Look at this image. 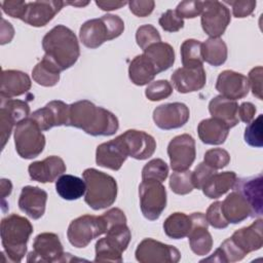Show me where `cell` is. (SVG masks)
<instances>
[{"instance_id": "cell-12", "label": "cell", "mask_w": 263, "mask_h": 263, "mask_svg": "<svg viewBox=\"0 0 263 263\" xmlns=\"http://www.w3.org/2000/svg\"><path fill=\"white\" fill-rule=\"evenodd\" d=\"M171 167L175 172L187 171L195 160V141L188 134L179 135L171 140L167 146Z\"/></svg>"}, {"instance_id": "cell-48", "label": "cell", "mask_w": 263, "mask_h": 263, "mask_svg": "<svg viewBox=\"0 0 263 263\" xmlns=\"http://www.w3.org/2000/svg\"><path fill=\"white\" fill-rule=\"evenodd\" d=\"M160 27L166 32H178L184 27V21L178 16L175 10L167 9L158 20Z\"/></svg>"}, {"instance_id": "cell-56", "label": "cell", "mask_w": 263, "mask_h": 263, "mask_svg": "<svg viewBox=\"0 0 263 263\" xmlns=\"http://www.w3.org/2000/svg\"><path fill=\"white\" fill-rule=\"evenodd\" d=\"M96 4L102 9V10H114L119 9L123 7L124 5L128 4L126 1H96Z\"/></svg>"}, {"instance_id": "cell-20", "label": "cell", "mask_w": 263, "mask_h": 263, "mask_svg": "<svg viewBox=\"0 0 263 263\" xmlns=\"http://www.w3.org/2000/svg\"><path fill=\"white\" fill-rule=\"evenodd\" d=\"M127 157L119 137L100 144L96 150L97 164L112 171L120 170Z\"/></svg>"}, {"instance_id": "cell-33", "label": "cell", "mask_w": 263, "mask_h": 263, "mask_svg": "<svg viewBox=\"0 0 263 263\" xmlns=\"http://www.w3.org/2000/svg\"><path fill=\"white\" fill-rule=\"evenodd\" d=\"M57 193L66 200H76L85 194L84 180L73 175H62L55 181Z\"/></svg>"}, {"instance_id": "cell-30", "label": "cell", "mask_w": 263, "mask_h": 263, "mask_svg": "<svg viewBox=\"0 0 263 263\" xmlns=\"http://www.w3.org/2000/svg\"><path fill=\"white\" fill-rule=\"evenodd\" d=\"M157 74V69L145 53L135 57L128 67L129 79L139 86L148 84Z\"/></svg>"}, {"instance_id": "cell-57", "label": "cell", "mask_w": 263, "mask_h": 263, "mask_svg": "<svg viewBox=\"0 0 263 263\" xmlns=\"http://www.w3.org/2000/svg\"><path fill=\"white\" fill-rule=\"evenodd\" d=\"M11 189H12L11 182L9 180L2 179L1 180V194H2V197H5V196L9 195L11 193Z\"/></svg>"}, {"instance_id": "cell-39", "label": "cell", "mask_w": 263, "mask_h": 263, "mask_svg": "<svg viewBox=\"0 0 263 263\" xmlns=\"http://www.w3.org/2000/svg\"><path fill=\"white\" fill-rule=\"evenodd\" d=\"M170 187L174 193L179 195L190 193L194 188L192 182V172L188 170L174 172L170 177Z\"/></svg>"}, {"instance_id": "cell-52", "label": "cell", "mask_w": 263, "mask_h": 263, "mask_svg": "<svg viewBox=\"0 0 263 263\" xmlns=\"http://www.w3.org/2000/svg\"><path fill=\"white\" fill-rule=\"evenodd\" d=\"M2 10L9 16L22 20L27 9V2L17 0H6L1 3Z\"/></svg>"}, {"instance_id": "cell-46", "label": "cell", "mask_w": 263, "mask_h": 263, "mask_svg": "<svg viewBox=\"0 0 263 263\" xmlns=\"http://www.w3.org/2000/svg\"><path fill=\"white\" fill-rule=\"evenodd\" d=\"M205 218L208 223L216 229H224L229 225L222 213L221 201H215L208 208Z\"/></svg>"}, {"instance_id": "cell-58", "label": "cell", "mask_w": 263, "mask_h": 263, "mask_svg": "<svg viewBox=\"0 0 263 263\" xmlns=\"http://www.w3.org/2000/svg\"><path fill=\"white\" fill-rule=\"evenodd\" d=\"M65 3H66V5H67V4H71V5H74V6H85V5H87L89 2H69V3L65 2Z\"/></svg>"}, {"instance_id": "cell-32", "label": "cell", "mask_w": 263, "mask_h": 263, "mask_svg": "<svg viewBox=\"0 0 263 263\" xmlns=\"http://www.w3.org/2000/svg\"><path fill=\"white\" fill-rule=\"evenodd\" d=\"M144 53L150 59L158 73L170 69L175 62V50L173 46L165 42H156L148 46Z\"/></svg>"}, {"instance_id": "cell-1", "label": "cell", "mask_w": 263, "mask_h": 263, "mask_svg": "<svg viewBox=\"0 0 263 263\" xmlns=\"http://www.w3.org/2000/svg\"><path fill=\"white\" fill-rule=\"evenodd\" d=\"M67 126L80 128L93 137L112 136L118 130L119 122L105 108L98 107L88 100H81L69 105Z\"/></svg>"}, {"instance_id": "cell-43", "label": "cell", "mask_w": 263, "mask_h": 263, "mask_svg": "<svg viewBox=\"0 0 263 263\" xmlns=\"http://www.w3.org/2000/svg\"><path fill=\"white\" fill-rule=\"evenodd\" d=\"M136 41L141 49L145 50L153 43L160 41V35L152 25H143L136 32Z\"/></svg>"}, {"instance_id": "cell-25", "label": "cell", "mask_w": 263, "mask_h": 263, "mask_svg": "<svg viewBox=\"0 0 263 263\" xmlns=\"http://www.w3.org/2000/svg\"><path fill=\"white\" fill-rule=\"evenodd\" d=\"M233 189L238 191L251 205L253 217L262 215V176L236 179Z\"/></svg>"}, {"instance_id": "cell-40", "label": "cell", "mask_w": 263, "mask_h": 263, "mask_svg": "<svg viewBox=\"0 0 263 263\" xmlns=\"http://www.w3.org/2000/svg\"><path fill=\"white\" fill-rule=\"evenodd\" d=\"M168 176V166L160 158L148 161L142 170V180H156L163 182Z\"/></svg>"}, {"instance_id": "cell-23", "label": "cell", "mask_w": 263, "mask_h": 263, "mask_svg": "<svg viewBox=\"0 0 263 263\" xmlns=\"http://www.w3.org/2000/svg\"><path fill=\"white\" fill-rule=\"evenodd\" d=\"M47 193L37 186H25L22 188L18 208L30 218L40 219L45 213Z\"/></svg>"}, {"instance_id": "cell-31", "label": "cell", "mask_w": 263, "mask_h": 263, "mask_svg": "<svg viewBox=\"0 0 263 263\" xmlns=\"http://www.w3.org/2000/svg\"><path fill=\"white\" fill-rule=\"evenodd\" d=\"M236 174L234 172L215 173L210 180L201 188L203 194L209 198H219L231 188L236 182Z\"/></svg>"}, {"instance_id": "cell-29", "label": "cell", "mask_w": 263, "mask_h": 263, "mask_svg": "<svg viewBox=\"0 0 263 263\" xmlns=\"http://www.w3.org/2000/svg\"><path fill=\"white\" fill-rule=\"evenodd\" d=\"M229 127L221 120L211 117L201 120L197 126L198 137L208 145H221L229 134Z\"/></svg>"}, {"instance_id": "cell-49", "label": "cell", "mask_w": 263, "mask_h": 263, "mask_svg": "<svg viewBox=\"0 0 263 263\" xmlns=\"http://www.w3.org/2000/svg\"><path fill=\"white\" fill-rule=\"evenodd\" d=\"M215 173H217L216 170L209 166L204 162H200L192 172V182L194 188L201 189Z\"/></svg>"}, {"instance_id": "cell-26", "label": "cell", "mask_w": 263, "mask_h": 263, "mask_svg": "<svg viewBox=\"0 0 263 263\" xmlns=\"http://www.w3.org/2000/svg\"><path fill=\"white\" fill-rule=\"evenodd\" d=\"M29 75L18 70H2L1 72V99H11L26 93L31 88Z\"/></svg>"}, {"instance_id": "cell-24", "label": "cell", "mask_w": 263, "mask_h": 263, "mask_svg": "<svg viewBox=\"0 0 263 263\" xmlns=\"http://www.w3.org/2000/svg\"><path fill=\"white\" fill-rule=\"evenodd\" d=\"M246 255L258 251L263 246V221L258 219L250 226L236 230L230 237Z\"/></svg>"}, {"instance_id": "cell-27", "label": "cell", "mask_w": 263, "mask_h": 263, "mask_svg": "<svg viewBox=\"0 0 263 263\" xmlns=\"http://www.w3.org/2000/svg\"><path fill=\"white\" fill-rule=\"evenodd\" d=\"M221 210L227 222L232 224L240 223L249 217H253L251 205L247 199L234 189L221 201Z\"/></svg>"}, {"instance_id": "cell-55", "label": "cell", "mask_w": 263, "mask_h": 263, "mask_svg": "<svg viewBox=\"0 0 263 263\" xmlns=\"http://www.w3.org/2000/svg\"><path fill=\"white\" fill-rule=\"evenodd\" d=\"M256 114V107L250 102H243L238 106V118L245 123H250Z\"/></svg>"}, {"instance_id": "cell-8", "label": "cell", "mask_w": 263, "mask_h": 263, "mask_svg": "<svg viewBox=\"0 0 263 263\" xmlns=\"http://www.w3.org/2000/svg\"><path fill=\"white\" fill-rule=\"evenodd\" d=\"M105 233V228L100 216L83 215L71 221L67 237L75 248H85L90 241Z\"/></svg>"}, {"instance_id": "cell-35", "label": "cell", "mask_w": 263, "mask_h": 263, "mask_svg": "<svg viewBox=\"0 0 263 263\" xmlns=\"http://www.w3.org/2000/svg\"><path fill=\"white\" fill-rule=\"evenodd\" d=\"M60 69L43 55L42 60L33 68L32 77L37 84L50 87L54 86L60 81Z\"/></svg>"}, {"instance_id": "cell-11", "label": "cell", "mask_w": 263, "mask_h": 263, "mask_svg": "<svg viewBox=\"0 0 263 263\" xmlns=\"http://www.w3.org/2000/svg\"><path fill=\"white\" fill-rule=\"evenodd\" d=\"M200 15L202 30L211 38L223 35L231 21L228 7L219 1H203Z\"/></svg>"}, {"instance_id": "cell-17", "label": "cell", "mask_w": 263, "mask_h": 263, "mask_svg": "<svg viewBox=\"0 0 263 263\" xmlns=\"http://www.w3.org/2000/svg\"><path fill=\"white\" fill-rule=\"evenodd\" d=\"M64 5H66L65 2L57 0L27 2V9L22 21L33 27L46 26Z\"/></svg>"}, {"instance_id": "cell-18", "label": "cell", "mask_w": 263, "mask_h": 263, "mask_svg": "<svg viewBox=\"0 0 263 263\" xmlns=\"http://www.w3.org/2000/svg\"><path fill=\"white\" fill-rule=\"evenodd\" d=\"M216 90L220 92V96L236 101L245 98L249 93V80L241 73L232 70H224L217 78Z\"/></svg>"}, {"instance_id": "cell-41", "label": "cell", "mask_w": 263, "mask_h": 263, "mask_svg": "<svg viewBox=\"0 0 263 263\" xmlns=\"http://www.w3.org/2000/svg\"><path fill=\"white\" fill-rule=\"evenodd\" d=\"M95 262H122V253L102 237L96 242Z\"/></svg>"}, {"instance_id": "cell-53", "label": "cell", "mask_w": 263, "mask_h": 263, "mask_svg": "<svg viewBox=\"0 0 263 263\" xmlns=\"http://www.w3.org/2000/svg\"><path fill=\"white\" fill-rule=\"evenodd\" d=\"M262 73H263V68L261 66L253 68L249 72L248 80H249V85L252 88L253 95L258 98L259 100H262Z\"/></svg>"}, {"instance_id": "cell-16", "label": "cell", "mask_w": 263, "mask_h": 263, "mask_svg": "<svg viewBox=\"0 0 263 263\" xmlns=\"http://www.w3.org/2000/svg\"><path fill=\"white\" fill-rule=\"evenodd\" d=\"M30 117L39 125L42 132L48 130L54 126L67 125L69 105L60 100L50 101L44 107L34 111Z\"/></svg>"}, {"instance_id": "cell-7", "label": "cell", "mask_w": 263, "mask_h": 263, "mask_svg": "<svg viewBox=\"0 0 263 263\" xmlns=\"http://www.w3.org/2000/svg\"><path fill=\"white\" fill-rule=\"evenodd\" d=\"M140 208L143 216L150 220H157L166 206V190L161 182L143 180L139 186Z\"/></svg>"}, {"instance_id": "cell-3", "label": "cell", "mask_w": 263, "mask_h": 263, "mask_svg": "<svg viewBox=\"0 0 263 263\" xmlns=\"http://www.w3.org/2000/svg\"><path fill=\"white\" fill-rule=\"evenodd\" d=\"M33 232L31 222L17 214L3 218L0 225L1 242L4 253L11 262H21L27 253V243Z\"/></svg>"}, {"instance_id": "cell-36", "label": "cell", "mask_w": 263, "mask_h": 263, "mask_svg": "<svg viewBox=\"0 0 263 263\" xmlns=\"http://www.w3.org/2000/svg\"><path fill=\"white\" fill-rule=\"evenodd\" d=\"M227 45L221 38H209L202 43V59L208 64L218 67L227 60Z\"/></svg>"}, {"instance_id": "cell-13", "label": "cell", "mask_w": 263, "mask_h": 263, "mask_svg": "<svg viewBox=\"0 0 263 263\" xmlns=\"http://www.w3.org/2000/svg\"><path fill=\"white\" fill-rule=\"evenodd\" d=\"M29 115L30 107L27 102L16 99H1L0 128L2 149L10 137L13 125L25 120Z\"/></svg>"}, {"instance_id": "cell-6", "label": "cell", "mask_w": 263, "mask_h": 263, "mask_svg": "<svg viewBox=\"0 0 263 263\" xmlns=\"http://www.w3.org/2000/svg\"><path fill=\"white\" fill-rule=\"evenodd\" d=\"M13 133L15 150L22 158L33 159L41 154L45 147V137L31 117L17 123Z\"/></svg>"}, {"instance_id": "cell-9", "label": "cell", "mask_w": 263, "mask_h": 263, "mask_svg": "<svg viewBox=\"0 0 263 263\" xmlns=\"http://www.w3.org/2000/svg\"><path fill=\"white\" fill-rule=\"evenodd\" d=\"M68 253H64L63 245L58 234L42 232L33 241V251L28 254L27 262H62L66 261Z\"/></svg>"}, {"instance_id": "cell-50", "label": "cell", "mask_w": 263, "mask_h": 263, "mask_svg": "<svg viewBox=\"0 0 263 263\" xmlns=\"http://www.w3.org/2000/svg\"><path fill=\"white\" fill-rule=\"evenodd\" d=\"M102 223L105 228V233L113 226L118 224L126 223V217L124 213L118 209V208H112L106 213H104L102 216H100Z\"/></svg>"}, {"instance_id": "cell-47", "label": "cell", "mask_w": 263, "mask_h": 263, "mask_svg": "<svg viewBox=\"0 0 263 263\" xmlns=\"http://www.w3.org/2000/svg\"><path fill=\"white\" fill-rule=\"evenodd\" d=\"M202 6H203V1L186 0V1L180 2L175 11L178 14V16L181 17L182 20L194 18L201 13Z\"/></svg>"}, {"instance_id": "cell-14", "label": "cell", "mask_w": 263, "mask_h": 263, "mask_svg": "<svg viewBox=\"0 0 263 263\" xmlns=\"http://www.w3.org/2000/svg\"><path fill=\"white\" fill-rule=\"evenodd\" d=\"M118 137L127 156L135 159H148L155 152L156 142L154 138L143 130L128 129Z\"/></svg>"}, {"instance_id": "cell-19", "label": "cell", "mask_w": 263, "mask_h": 263, "mask_svg": "<svg viewBox=\"0 0 263 263\" xmlns=\"http://www.w3.org/2000/svg\"><path fill=\"white\" fill-rule=\"evenodd\" d=\"M192 228L188 234L191 251L197 256H205L213 247V238L208 230L209 223L205 215L202 213H193L190 215Z\"/></svg>"}, {"instance_id": "cell-10", "label": "cell", "mask_w": 263, "mask_h": 263, "mask_svg": "<svg viewBox=\"0 0 263 263\" xmlns=\"http://www.w3.org/2000/svg\"><path fill=\"white\" fill-rule=\"evenodd\" d=\"M135 255L141 263H177L181 258L177 248L153 238H144L138 245Z\"/></svg>"}, {"instance_id": "cell-4", "label": "cell", "mask_w": 263, "mask_h": 263, "mask_svg": "<svg viewBox=\"0 0 263 263\" xmlns=\"http://www.w3.org/2000/svg\"><path fill=\"white\" fill-rule=\"evenodd\" d=\"M82 177L85 183L84 201L95 211L112 205L117 197L116 180L101 171L89 167L84 170Z\"/></svg>"}, {"instance_id": "cell-54", "label": "cell", "mask_w": 263, "mask_h": 263, "mask_svg": "<svg viewBox=\"0 0 263 263\" xmlns=\"http://www.w3.org/2000/svg\"><path fill=\"white\" fill-rule=\"evenodd\" d=\"M129 10L137 16L144 17L148 16L154 9L155 2L152 0L148 1H129L128 2Z\"/></svg>"}, {"instance_id": "cell-22", "label": "cell", "mask_w": 263, "mask_h": 263, "mask_svg": "<svg viewBox=\"0 0 263 263\" xmlns=\"http://www.w3.org/2000/svg\"><path fill=\"white\" fill-rule=\"evenodd\" d=\"M171 80L175 88L181 93L193 92L205 85L206 75L202 66L195 68H178L172 75Z\"/></svg>"}, {"instance_id": "cell-44", "label": "cell", "mask_w": 263, "mask_h": 263, "mask_svg": "<svg viewBox=\"0 0 263 263\" xmlns=\"http://www.w3.org/2000/svg\"><path fill=\"white\" fill-rule=\"evenodd\" d=\"M245 141L252 147H262V114L252 120L245 129Z\"/></svg>"}, {"instance_id": "cell-5", "label": "cell", "mask_w": 263, "mask_h": 263, "mask_svg": "<svg viewBox=\"0 0 263 263\" xmlns=\"http://www.w3.org/2000/svg\"><path fill=\"white\" fill-rule=\"evenodd\" d=\"M124 30V23L120 16L104 14L99 18L86 21L79 30V38L82 44L95 49L104 42L119 37Z\"/></svg>"}, {"instance_id": "cell-42", "label": "cell", "mask_w": 263, "mask_h": 263, "mask_svg": "<svg viewBox=\"0 0 263 263\" xmlns=\"http://www.w3.org/2000/svg\"><path fill=\"white\" fill-rule=\"evenodd\" d=\"M173 93V86L167 80H156L150 82L145 89V96L152 102L168 98Z\"/></svg>"}, {"instance_id": "cell-2", "label": "cell", "mask_w": 263, "mask_h": 263, "mask_svg": "<svg viewBox=\"0 0 263 263\" xmlns=\"http://www.w3.org/2000/svg\"><path fill=\"white\" fill-rule=\"evenodd\" d=\"M42 47L44 57L50 60L61 72L71 68L80 55L76 35L64 25L53 27L44 35Z\"/></svg>"}, {"instance_id": "cell-51", "label": "cell", "mask_w": 263, "mask_h": 263, "mask_svg": "<svg viewBox=\"0 0 263 263\" xmlns=\"http://www.w3.org/2000/svg\"><path fill=\"white\" fill-rule=\"evenodd\" d=\"M226 3L232 6V13L237 18H242L251 15L256 7V1L254 0L227 1Z\"/></svg>"}, {"instance_id": "cell-34", "label": "cell", "mask_w": 263, "mask_h": 263, "mask_svg": "<svg viewBox=\"0 0 263 263\" xmlns=\"http://www.w3.org/2000/svg\"><path fill=\"white\" fill-rule=\"evenodd\" d=\"M192 228L190 216L184 213H174L170 215L163 222L164 233L173 239H182L188 236Z\"/></svg>"}, {"instance_id": "cell-15", "label": "cell", "mask_w": 263, "mask_h": 263, "mask_svg": "<svg viewBox=\"0 0 263 263\" xmlns=\"http://www.w3.org/2000/svg\"><path fill=\"white\" fill-rule=\"evenodd\" d=\"M190 117L189 108L179 102L166 103L156 107L153 111V120L160 129L170 130L183 126Z\"/></svg>"}, {"instance_id": "cell-28", "label": "cell", "mask_w": 263, "mask_h": 263, "mask_svg": "<svg viewBox=\"0 0 263 263\" xmlns=\"http://www.w3.org/2000/svg\"><path fill=\"white\" fill-rule=\"evenodd\" d=\"M209 111L212 117L224 122L229 128L235 126L238 121V104L236 101L222 96L213 98L209 103Z\"/></svg>"}, {"instance_id": "cell-38", "label": "cell", "mask_w": 263, "mask_h": 263, "mask_svg": "<svg viewBox=\"0 0 263 263\" xmlns=\"http://www.w3.org/2000/svg\"><path fill=\"white\" fill-rule=\"evenodd\" d=\"M181 58L183 67L195 68L203 64L202 43L195 39H187L181 45Z\"/></svg>"}, {"instance_id": "cell-21", "label": "cell", "mask_w": 263, "mask_h": 263, "mask_svg": "<svg viewBox=\"0 0 263 263\" xmlns=\"http://www.w3.org/2000/svg\"><path fill=\"white\" fill-rule=\"evenodd\" d=\"M28 172L33 181L51 183L64 175L66 172V164L61 157L51 155L43 160L30 163Z\"/></svg>"}, {"instance_id": "cell-45", "label": "cell", "mask_w": 263, "mask_h": 263, "mask_svg": "<svg viewBox=\"0 0 263 263\" xmlns=\"http://www.w3.org/2000/svg\"><path fill=\"white\" fill-rule=\"evenodd\" d=\"M203 162L217 171L228 165L230 162V155L222 148H213L204 153Z\"/></svg>"}, {"instance_id": "cell-37", "label": "cell", "mask_w": 263, "mask_h": 263, "mask_svg": "<svg viewBox=\"0 0 263 263\" xmlns=\"http://www.w3.org/2000/svg\"><path fill=\"white\" fill-rule=\"evenodd\" d=\"M246 257V254L238 249V247L232 241L229 237L225 239L220 247L211 255L209 258L201 260V262H237L242 260Z\"/></svg>"}]
</instances>
